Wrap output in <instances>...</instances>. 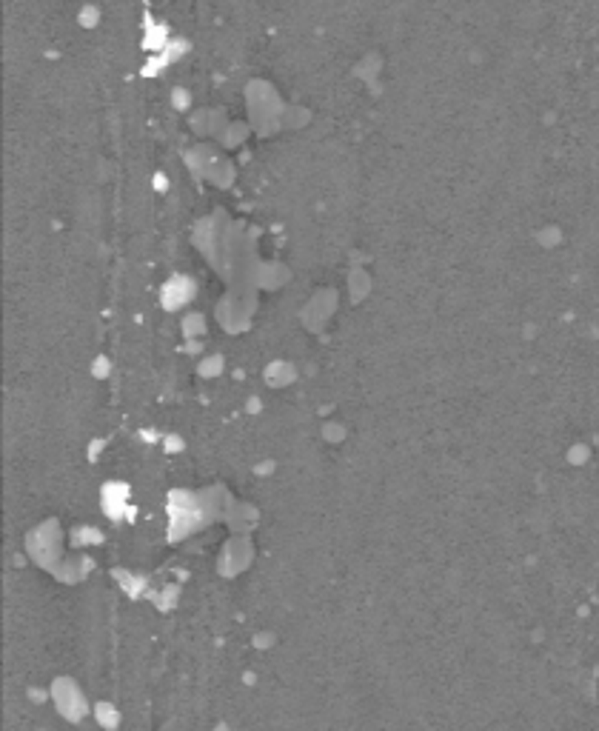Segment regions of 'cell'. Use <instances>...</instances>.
<instances>
[{"label": "cell", "instance_id": "obj_1", "mask_svg": "<svg viewBox=\"0 0 599 731\" xmlns=\"http://www.w3.org/2000/svg\"><path fill=\"white\" fill-rule=\"evenodd\" d=\"M26 549L34 557V563H40L46 568H58L60 566V529L55 520H46L26 537Z\"/></svg>", "mask_w": 599, "mask_h": 731}, {"label": "cell", "instance_id": "obj_2", "mask_svg": "<svg viewBox=\"0 0 599 731\" xmlns=\"http://www.w3.org/2000/svg\"><path fill=\"white\" fill-rule=\"evenodd\" d=\"M49 694H51V703H55V708L60 711V715L69 723H80L86 717V711H89V703H86L80 686L75 680H69V677H58V680L51 683Z\"/></svg>", "mask_w": 599, "mask_h": 731}, {"label": "cell", "instance_id": "obj_3", "mask_svg": "<svg viewBox=\"0 0 599 731\" xmlns=\"http://www.w3.org/2000/svg\"><path fill=\"white\" fill-rule=\"evenodd\" d=\"M249 563V543L240 540V537H232L220 557V571L225 574V577H234V574Z\"/></svg>", "mask_w": 599, "mask_h": 731}, {"label": "cell", "instance_id": "obj_4", "mask_svg": "<svg viewBox=\"0 0 599 731\" xmlns=\"http://www.w3.org/2000/svg\"><path fill=\"white\" fill-rule=\"evenodd\" d=\"M126 500H129V489H126V486H120V483H106V486H103L100 503H103L106 514H109L112 520L120 517L123 506H126Z\"/></svg>", "mask_w": 599, "mask_h": 731}, {"label": "cell", "instance_id": "obj_5", "mask_svg": "<svg viewBox=\"0 0 599 731\" xmlns=\"http://www.w3.org/2000/svg\"><path fill=\"white\" fill-rule=\"evenodd\" d=\"M89 571V563H86V557H77V560H60V566L55 568V574L66 583H75L80 580L83 574Z\"/></svg>", "mask_w": 599, "mask_h": 731}, {"label": "cell", "instance_id": "obj_6", "mask_svg": "<svg viewBox=\"0 0 599 731\" xmlns=\"http://www.w3.org/2000/svg\"><path fill=\"white\" fill-rule=\"evenodd\" d=\"M95 717H97V723L106 728V731H114L117 726H120V711L112 706V703H97L95 706Z\"/></svg>", "mask_w": 599, "mask_h": 731}, {"label": "cell", "instance_id": "obj_7", "mask_svg": "<svg viewBox=\"0 0 599 731\" xmlns=\"http://www.w3.org/2000/svg\"><path fill=\"white\" fill-rule=\"evenodd\" d=\"M197 372H200V377H206V380H211V377H220V372H223V357H220V355H211V357H206V360L197 366Z\"/></svg>", "mask_w": 599, "mask_h": 731}, {"label": "cell", "instance_id": "obj_8", "mask_svg": "<svg viewBox=\"0 0 599 731\" xmlns=\"http://www.w3.org/2000/svg\"><path fill=\"white\" fill-rule=\"evenodd\" d=\"M72 540L77 546H86V543H100V531L92 529V526H80L77 531H72Z\"/></svg>", "mask_w": 599, "mask_h": 731}, {"label": "cell", "instance_id": "obj_9", "mask_svg": "<svg viewBox=\"0 0 599 731\" xmlns=\"http://www.w3.org/2000/svg\"><path fill=\"white\" fill-rule=\"evenodd\" d=\"M286 374H289V372H286V366H271V369L266 372V377H269L271 386H280V383H286V380H289Z\"/></svg>", "mask_w": 599, "mask_h": 731}]
</instances>
